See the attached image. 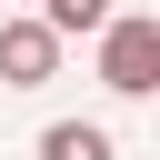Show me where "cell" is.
<instances>
[{
	"label": "cell",
	"mask_w": 160,
	"mask_h": 160,
	"mask_svg": "<svg viewBox=\"0 0 160 160\" xmlns=\"http://www.w3.org/2000/svg\"><path fill=\"white\" fill-rule=\"evenodd\" d=\"M100 80L120 100H150L160 90V20L150 10H110L100 20Z\"/></svg>",
	"instance_id": "cell-1"
},
{
	"label": "cell",
	"mask_w": 160,
	"mask_h": 160,
	"mask_svg": "<svg viewBox=\"0 0 160 160\" xmlns=\"http://www.w3.org/2000/svg\"><path fill=\"white\" fill-rule=\"evenodd\" d=\"M50 70H60V30L50 20H0V80L10 90H40Z\"/></svg>",
	"instance_id": "cell-2"
},
{
	"label": "cell",
	"mask_w": 160,
	"mask_h": 160,
	"mask_svg": "<svg viewBox=\"0 0 160 160\" xmlns=\"http://www.w3.org/2000/svg\"><path fill=\"white\" fill-rule=\"evenodd\" d=\"M40 160H120V150H110L100 120H50L40 130Z\"/></svg>",
	"instance_id": "cell-3"
},
{
	"label": "cell",
	"mask_w": 160,
	"mask_h": 160,
	"mask_svg": "<svg viewBox=\"0 0 160 160\" xmlns=\"http://www.w3.org/2000/svg\"><path fill=\"white\" fill-rule=\"evenodd\" d=\"M40 20L70 40V30H100V20H110V0H40Z\"/></svg>",
	"instance_id": "cell-4"
}]
</instances>
